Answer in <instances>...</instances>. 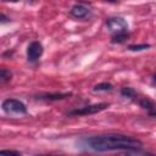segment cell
Returning a JSON list of instances; mask_svg holds the SVG:
<instances>
[{
	"instance_id": "6da1fadb",
	"label": "cell",
	"mask_w": 156,
	"mask_h": 156,
	"mask_svg": "<svg viewBox=\"0 0 156 156\" xmlns=\"http://www.w3.org/2000/svg\"><path fill=\"white\" fill-rule=\"evenodd\" d=\"M85 149L105 152V151H127V152H139L143 147V143L133 136L122 134H105L94 135L89 138H83L80 140Z\"/></svg>"
},
{
	"instance_id": "7a4b0ae2",
	"label": "cell",
	"mask_w": 156,
	"mask_h": 156,
	"mask_svg": "<svg viewBox=\"0 0 156 156\" xmlns=\"http://www.w3.org/2000/svg\"><path fill=\"white\" fill-rule=\"evenodd\" d=\"M108 107L107 102H99V104H94V105H88L84 107H79V108H74L72 111L68 112V116H88V115H95L100 111H104L105 108Z\"/></svg>"
},
{
	"instance_id": "3957f363",
	"label": "cell",
	"mask_w": 156,
	"mask_h": 156,
	"mask_svg": "<svg viewBox=\"0 0 156 156\" xmlns=\"http://www.w3.org/2000/svg\"><path fill=\"white\" fill-rule=\"evenodd\" d=\"M1 107L6 113H27L26 105L22 101L17 100V99H6V100H4Z\"/></svg>"
},
{
	"instance_id": "277c9868",
	"label": "cell",
	"mask_w": 156,
	"mask_h": 156,
	"mask_svg": "<svg viewBox=\"0 0 156 156\" xmlns=\"http://www.w3.org/2000/svg\"><path fill=\"white\" fill-rule=\"evenodd\" d=\"M106 28L113 34L122 33V32H127L128 23L122 17H110L106 20Z\"/></svg>"
},
{
	"instance_id": "5b68a950",
	"label": "cell",
	"mask_w": 156,
	"mask_h": 156,
	"mask_svg": "<svg viewBox=\"0 0 156 156\" xmlns=\"http://www.w3.org/2000/svg\"><path fill=\"white\" fill-rule=\"evenodd\" d=\"M43 54V45L39 41H32L27 48V58L30 62H35Z\"/></svg>"
},
{
	"instance_id": "8992f818",
	"label": "cell",
	"mask_w": 156,
	"mask_h": 156,
	"mask_svg": "<svg viewBox=\"0 0 156 156\" xmlns=\"http://www.w3.org/2000/svg\"><path fill=\"white\" fill-rule=\"evenodd\" d=\"M69 96H72V93H45V94L38 95L37 99L45 100V101H57V100H63Z\"/></svg>"
},
{
	"instance_id": "52a82bcc",
	"label": "cell",
	"mask_w": 156,
	"mask_h": 156,
	"mask_svg": "<svg viewBox=\"0 0 156 156\" xmlns=\"http://www.w3.org/2000/svg\"><path fill=\"white\" fill-rule=\"evenodd\" d=\"M69 13L76 18H84L89 15V9L87 6H84L83 4H76L69 10Z\"/></svg>"
},
{
	"instance_id": "ba28073f",
	"label": "cell",
	"mask_w": 156,
	"mask_h": 156,
	"mask_svg": "<svg viewBox=\"0 0 156 156\" xmlns=\"http://www.w3.org/2000/svg\"><path fill=\"white\" fill-rule=\"evenodd\" d=\"M128 37H129V34H128L127 32L116 33V34L112 35V38H111V43H112V44H121V43L126 41V40L128 39Z\"/></svg>"
},
{
	"instance_id": "9c48e42d",
	"label": "cell",
	"mask_w": 156,
	"mask_h": 156,
	"mask_svg": "<svg viewBox=\"0 0 156 156\" xmlns=\"http://www.w3.org/2000/svg\"><path fill=\"white\" fill-rule=\"evenodd\" d=\"M121 95H122L123 98H127V99H134V98L136 96V93H135V90H134L133 88H130V87H123V88L121 89Z\"/></svg>"
},
{
	"instance_id": "30bf717a",
	"label": "cell",
	"mask_w": 156,
	"mask_h": 156,
	"mask_svg": "<svg viewBox=\"0 0 156 156\" xmlns=\"http://www.w3.org/2000/svg\"><path fill=\"white\" fill-rule=\"evenodd\" d=\"M112 84L107 83V82H104V83H99L96 85H94L93 90L94 91H111L112 90Z\"/></svg>"
},
{
	"instance_id": "8fae6325",
	"label": "cell",
	"mask_w": 156,
	"mask_h": 156,
	"mask_svg": "<svg viewBox=\"0 0 156 156\" xmlns=\"http://www.w3.org/2000/svg\"><path fill=\"white\" fill-rule=\"evenodd\" d=\"M139 105H140V107H143V108H145V110H147V111H150V110H152L154 107H156L155 104H154V101H151V100L147 99V98L140 99V100H139Z\"/></svg>"
},
{
	"instance_id": "7c38bea8",
	"label": "cell",
	"mask_w": 156,
	"mask_h": 156,
	"mask_svg": "<svg viewBox=\"0 0 156 156\" xmlns=\"http://www.w3.org/2000/svg\"><path fill=\"white\" fill-rule=\"evenodd\" d=\"M11 77H12V74H11L10 71H7L6 68H1L0 69V79H1V83H5V82L10 80Z\"/></svg>"
},
{
	"instance_id": "4fadbf2b",
	"label": "cell",
	"mask_w": 156,
	"mask_h": 156,
	"mask_svg": "<svg viewBox=\"0 0 156 156\" xmlns=\"http://www.w3.org/2000/svg\"><path fill=\"white\" fill-rule=\"evenodd\" d=\"M150 45L149 44H135V45H129L128 46V50L129 51H143V50H146L149 49Z\"/></svg>"
},
{
	"instance_id": "5bb4252c",
	"label": "cell",
	"mask_w": 156,
	"mask_h": 156,
	"mask_svg": "<svg viewBox=\"0 0 156 156\" xmlns=\"http://www.w3.org/2000/svg\"><path fill=\"white\" fill-rule=\"evenodd\" d=\"M0 154L1 155H15V156H20L21 155L20 151H15V150H1Z\"/></svg>"
},
{
	"instance_id": "9a60e30c",
	"label": "cell",
	"mask_w": 156,
	"mask_h": 156,
	"mask_svg": "<svg viewBox=\"0 0 156 156\" xmlns=\"http://www.w3.org/2000/svg\"><path fill=\"white\" fill-rule=\"evenodd\" d=\"M149 115H150L151 117H155V118H156V107H154L152 110H150V111H149Z\"/></svg>"
},
{
	"instance_id": "2e32d148",
	"label": "cell",
	"mask_w": 156,
	"mask_h": 156,
	"mask_svg": "<svg viewBox=\"0 0 156 156\" xmlns=\"http://www.w3.org/2000/svg\"><path fill=\"white\" fill-rule=\"evenodd\" d=\"M0 18H1V23H5V22H7V21H9V18H7V17H6L4 13H1Z\"/></svg>"
},
{
	"instance_id": "e0dca14e",
	"label": "cell",
	"mask_w": 156,
	"mask_h": 156,
	"mask_svg": "<svg viewBox=\"0 0 156 156\" xmlns=\"http://www.w3.org/2000/svg\"><path fill=\"white\" fill-rule=\"evenodd\" d=\"M105 1H108V2H112V4H115V2H117V0H105Z\"/></svg>"
},
{
	"instance_id": "ac0fdd59",
	"label": "cell",
	"mask_w": 156,
	"mask_h": 156,
	"mask_svg": "<svg viewBox=\"0 0 156 156\" xmlns=\"http://www.w3.org/2000/svg\"><path fill=\"white\" fill-rule=\"evenodd\" d=\"M154 83H155V84H156V73H155V74H154Z\"/></svg>"
},
{
	"instance_id": "d6986e66",
	"label": "cell",
	"mask_w": 156,
	"mask_h": 156,
	"mask_svg": "<svg viewBox=\"0 0 156 156\" xmlns=\"http://www.w3.org/2000/svg\"><path fill=\"white\" fill-rule=\"evenodd\" d=\"M5 1H17V0H5Z\"/></svg>"
}]
</instances>
